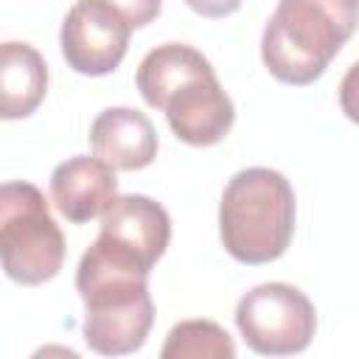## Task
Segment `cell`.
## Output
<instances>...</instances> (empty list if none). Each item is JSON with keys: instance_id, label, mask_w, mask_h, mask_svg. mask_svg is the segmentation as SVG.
<instances>
[{"instance_id": "ba28073f", "label": "cell", "mask_w": 359, "mask_h": 359, "mask_svg": "<svg viewBox=\"0 0 359 359\" xmlns=\"http://www.w3.org/2000/svg\"><path fill=\"white\" fill-rule=\"evenodd\" d=\"M50 199L56 210L73 224L98 219L118 199L115 168L101 157H70L50 174Z\"/></svg>"}, {"instance_id": "277c9868", "label": "cell", "mask_w": 359, "mask_h": 359, "mask_svg": "<svg viewBox=\"0 0 359 359\" xmlns=\"http://www.w3.org/2000/svg\"><path fill=\"white\" fill-rule=\"evenodd\" d=\"M294 233V191L280 171L244 168L224 185L219 236L227 255L241 264L278 261Z\"/></svg>"}, {"instance_id": "4fadbf2b", "label": "cell", "mask_w": 359, "mask_h": 359, "mask_svg": "<svg viewBox=\"0 0 359 359\" xmlns=\"http://www.w3.org/2000/svg\"><path fill=\"white\" fill-rule=\"evenodd\" d=\"M98 3L115 8L132 28H143V25L154 22L160 8H163L160 0H98Z\"/></svg>"}, {"instance_id": "5b68a950", "label": "cell", "mask_w": 359, "mask_h": 359, "mask_svg": "<svg viewBox=\"0 0 359 359\" xmlns=\"http://www.w3.org/2000/svg\"><path fill=\"white\" fill-rule=\"evenodd\" d=\"M0 255L3 272L22 286L56 278L65 264V236L45 194L31 182H6L0 188Z\"/></svg>"}, {"instance_id": "52a82bcc", "label": "cell", "mask_w": 359, "mask_h": 359, "mask_svg": "<svg viewBox=\"0 0 359 359\" xmlns=\"http://www.w3.org/2000/svg\"><path fill=\"white\" fill-rule=\"evenodd\" d=\"M132 25L98 0H79L62 22L59 45L65 62L81 76L112 73L129 48Z\"/></svg>"}, {"instance_id": "8fae6325", "label": "cell", "mask_w": 359, "mask_h": 359, "mask_svg": "<svg viewBox=\"0 0 359 359\" xmlns=\"http://www.w3.org/2000/svg\"><path fill=\"white\" fill-rule=\"evenodd\" d=\"M48 93V65L28 42H3L0 50V115L6 121L36 112Z\"/></svg>"}, {"instance_id": "7c38bea8", "label": "cell", "mask_w": 359, "mask_h": 359, "mask_svg": "<svg viewBox=\"0 0 359 359\" xmlns=\"http://www.w3.org/2000/svg\"><path fill=\"white\" fill-rule=\"evenodd\" d=\"M163 359H233L236 345L230 334L213 320H182L177 323L160 351Z\"/></svg>"}, {"instance_id": "6da1fadb", "label": "cell", "mask_w": 359, "mask_h": 359, "mask_svg": "<svg viewBox=\"0 0 359 359\" xmlns=\"http://www.w3.org/2000/svg\"><path fill=\"white\" fill-rule=\"evenodd\" d=\"M149 266L107 238H95L79 261L76 289L84 300V342L101 356H123L143 348L154 303Z\"/></svg>"}, {"instance_id": "9c48e42d", "label": "cell", "mask_w": 359, "mask_h": 359, "mask_svg": "<svg viewBox=\"0 0 359 359\" xmlns=\"http://www.w3.org/2000/svg\"><path fill=\"white\" fill-rule=\"evenodd\" d=\"M101 238L140 258L149 269L163 258L171 241V219L160 202L143 194L118 196L101 216Z\"/></svg>"}, {"instance_id": "7a4b0ae2", "label": "cell", "mask_w": 359, "mask_h": 359, "mask_svg": "<svg viewBox=\"0 0 359 359\" xmlns=\"http://www.w3.org/2000/svg\"><path fill=\"white\" fill-rule=\"evenodd\" d=\"M135 84L151 109L165 112L171 132L188 146H213L233 129V101L213 65L191 45L165 42L149 50Z\"/></svg>"}, {"instance_id": "8992f818", "label": "cell", "mask_w": 359, "mask_h": 359, "mask_svg": "<svg viewBox=\"0 0 359 359\" xmlns=\"http://www.w3.org/2000/svg\"><path fill=\"white\" fill-rule=\"evenodd\" d=\"M236 325L261 356H292L309 348L317 331L314 303L292 283H261L241 294Z\"/></svg>"}, {"instance_id": "30bf717a", "label": "cell", "mask_w": 359, "mask_h": 359, "mask_svg": "<svg viewBox=\"0 0 359 359\" xmlns=\"http://www.w3.org/2000/svg\"><path fill=\"white\" fill-rule=\"evenodd\" d=\"M90 146L95 157L118 171H140L157 157L154 123L132 107H109L95 115L90 126Z\"/></svg>"}, {"instance_id": "3957f363", "label": "cell", "mask_w": 359, "mask_h": 359, "mask_svg": "<svg viewBox=\"0 0 359 359\" xmlns=\"http://www.w3.org/2000/svg\"><path fill=\"white\" fill-rule=\"evenodd\" d=\"M359 28V0H278L264 25L261 59L283 84L317 81Z\"/></svg>"}, {"instance_id": "5bb4252c", "label": "cell", "mask_w": 359, "mask_h": 359, "mask_svg": "<svg viewBox=\"0 0 359 359\" xmlns=\"http://www.w3.org/2000/svg\"><path fill=\"white\" fill-rule=\"evenodd\" d=\"M339 107L348 121L359 123V62L351 65L339 81Z\"/></svg>"}, {"instance_id": "9a60e30c", "label": "cell", "mask_w": 359, "mask_h": 359, "mask_svg": "<svg viewBox=\"0 0 359 359\" xmlns=\"http://www.w3.org/2000/svg\"><path fill=\"white\" fill-rule=\"evenodd\" d=\"M244 0H185L188 8H194L196 14L202 17H210V20H222V17H230L241 8Z\"/></svg>"}]
</instances>
